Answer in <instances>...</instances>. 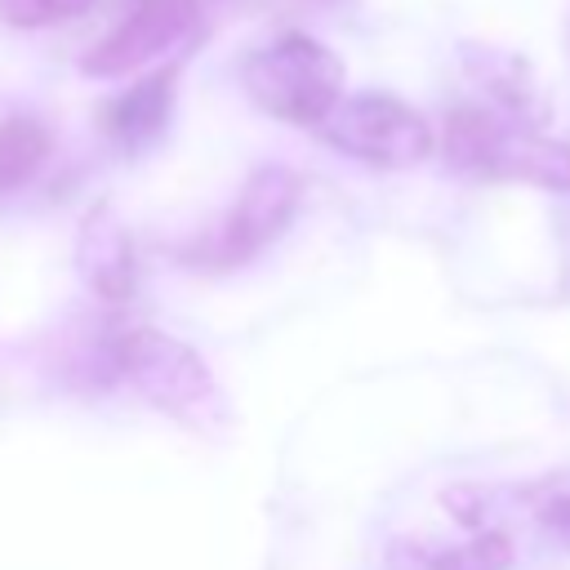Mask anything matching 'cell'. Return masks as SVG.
Returning a JSON list of instances; mask_svg holds the SVG:
<instances>
[{"instance_id": "cell-12", "label": "cell", "mask_w": 570, "mask_h": 570, "mask_svg": "<svg viewBox=\"0 0 570 570\" xmlns=\"http://www.w3.org/2000/svg\"><path fill=\"white\" fill-rule=\"evenodd\" d=\"M530 521L539 525V534H548L552 543L570 548V490L566 485H539Z\"/></svg>"}, {"instance_id": "cell-7", "label": "cell", "mask_w": 570, "mask_h": 570, "mask_svg": "<svg viewBox=\"0 0 570 570\" xmlns=\"http://www.w3.org/2000/svg\"><path fill=\"white\" fill-rule=\"evenodd\" d=\"M76 272L107 307H125L138 294V245L111 205H94L76 232Z\"/></svg>"}, {"instance_id": "cell-11", "label": "cell", "mask_w": 570, "mask_h": 570, "mask_svg": "<svg viewBox=\"0 0 570 570\" xmlns=\"http://www.w3.org/2000/svg\"><path fill=\"white\" fill-rule=\"evenodd\" d=\"M98 0H0V18L18 31H40V27H62L80 13H89Z\"/></svg>"}, {"instance_id": "cell-2", "label": "cell", "mask_w": 570, "mask_h": 570, "mask_svg": "<svg viewBox=\"0 0 570 570\" xmlns=\"http://www.w3.org/2000/svg\"><path fill=\"white\" fill-rule=\"evenodd\" d=\"M441 156L463 178L534 183L570 191V142L539 134V120L494 107L485 98L459 102L441 129Z\"/></svg>"}, {"instance_id": "cell-10", "label": "cell", "mask_w": 570, "mask_h": 570, "mask_svg": "<svg viewBox=\"0 0 570 570\" xmlns=\"http://www.w3.org/2000/svg\"><path fill=\"white\" fill-rule=\"evenodd\" d=\"M53 156V134L40 116H4L0 120V196L27 187Z\"/></svg>"}, {"instance_id": "cell-5", "label": "cell", "mask_w": 570, "mask_h": 570, "mask_svg": "<svg viewBox=\"0 0 570 570\" xmlns=\"http://www.w3.org/2000/svg\"><path fill=\"white\" fill-rule=\"evenodd\" d=\"M316 134L334 151H343L370 169H414L436 147L432 125L410 102L379 94V89L343 94L338 107L316 125Z\"/></svg>"}, {"instance_id": "cell-8", "label": "cell", "mask_w": 570, "mask_h": 570, "mask_svg": "<svg viewBox=\"0 0 570 570\" xmlns=\"http://www.w3.org/2000/svg\"><path fill=\"white\" fill-rule=\"evenodd\" d=\"M174 85H178V67L147 71L138 85H129L98 111L102 134L116 142V151L138 156L165 134V125L174 116Z\"/></svg>"}, {"instance_id": "cell-6", "label": "cell", "mask_w": 570, "mask_h": 570, "mask_svg": "<svg viewBox=\"0 0 570 570\" xmlns=\"http://www.w3.org/2000/svg\"><path fill=\"white\" fill-rule=\"evenodd\" d=\"M209 4L214 0H134L129 13L80 53V71L89 80H120L147 71L156 58L196 40Z\"/></svg>"}, {"instance_id": "cell-9", "label": "cell", "mask_w": 570, "mask_h": 570, "mask_svg": "<svg viewBox=\"0 0 570 570\" xmlns=\"http://www.w3.org/2000/svg\"><path fill=\"white\" fill-rule=\"evenodd\" d=\"M512 566V534L508 530H472L459 543H428V539H392L387 570H508Z\"/></svg>"}, {"instance_id": "cell-4", "label": "cell", "mask_w": 570, "mask_h": 570, "mask_svg": "<svg viewBox=\"0 0 570 570\" xmlns=\"http://www.w3.org/2000/svg\"><path fill=\"white\" fill-rule=\"evenodd\" d=\"M298 205H303V178L289 165H258L240 183L223 218L209 232L191 236L178 249V258L196 272H236L289 232V223L298 218Z\"/></svg>"}, {"instance_id": "cell-1", "label": "cell", "mask_w": 570, "mask_h": 570, "mask_svg": "<svg viewBox=\"0 0 570 570\" xmlns=\"http://www.w3.org/2000/svg\"><path fill=\"white\" fill-rule=\"evenodd\" d=\"M89 370L98 383L129 387L142 405L160 410L169 423H178L187 432L214 436L232 419L227 396H223L214 370L205 365V356L191 343H183L147 321L102 330L89 343Z\"/></svg>"}, {"instance_id": "cell-3", "label": "cell", "mask_w": 570, "mask_h": 570, "mask_svg": "<svg viewBox=\"0 0 570 570\" xmlns=\"http://www.w3.org/2000/svg\"><path fill=\"white\" fill-rule=\"evenodd\" d=\"M240 80L254 107L298 129H316L343 98L338 53L307 31H281L258 45L245 58Z\"/></svg>"}]
</instances>
